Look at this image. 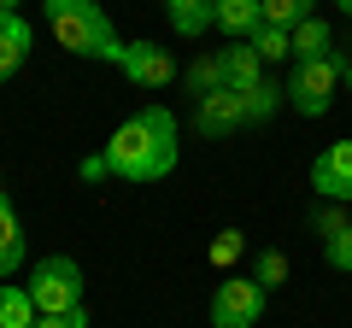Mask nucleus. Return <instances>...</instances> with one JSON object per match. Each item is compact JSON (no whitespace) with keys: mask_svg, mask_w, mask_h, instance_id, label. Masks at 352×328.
<instances>
[{"mask_svg":"<svg viewBox=\"0 0 352 328\" xmlns=\"http://www.w3.org/2000/svg\"><path fill=\"white\" fill-rule=\"evenodd\" d=\"M24 223H18V211H12V200L0 194V281L6 276H18V264H24Z\"/></svg>","mask_w":352,"mask_h":328,"instance_id":"13","label":"nucleus"},{"mask_svg":"<svg viewBox=\"0 0 352 328\" xmlns=\"http://www.w3.org/2000/svg\"><path fill=\"white\" fill-rule=\"evenodd\" d=\"M264 71H270V65L252 53V41H229V47H223V82H229V94H252L264 82Z\"/></svg>","mask_w":352,"mask_h":328,"instance_id":"10","label":"nucleus"},{"mask_svg":"<svg viewBox=\"0 0 352 328\" xmlns=\"http://www.w3.org/2000/svg\"><path fill=\"white\" fill-rule=\"evenodd\" d=\"M329 53H335V24L329 18H305L294 30V65L300 59H329Z\"/></svg>","mask_w":352,"mask_h":328,"instance_id":"14","label":"nucleus"},{"mask_svg":"<svg viewBox=\"0 0 352 328\" xmlns=\"http://www.w3.org/2000/svg\"><path fill=\"white\" fill-rule=\"evenodd\" d=\"M41 311L30 299V288H12V281H0V328H36Z\"/></svg>","mask_w":352,"mask_h":328,"instance_id":"16","label":"nucleus"},{"mask_svg":"<svg viewBox=\"0 0 352 328\" xmlns=\"http://www.w3.org/2000/svg\"><path fill=\"white\" fill-rule=\"evenodd\" d=\"M346 94H352V59H346Z\"/></svg>","mask_w":352,"mask_h":328,"instance_id":"27","label":"nucleus"},{"mask_svg":"<svg viewBox=\"0 0 352 328\" xmlns=\"http://www.w3.org/2000/svg\"><path fill=\"white\" fill-rule=\"evenodd\" d=\"M82 176H88V182H100V176H112V164H106V152H94V159H82Z\"/></svg>","mask_w":352,"mask_h":328,"instance_id":"24","label":"nucleus"},{"mask_svg":"<svg viewBox=\"0 0 352 328\" xmlns=\"http://www.w3.org/2000/svg\"><path fill=\"white\" fill-rule=\"evenodd\" d=\"M182 129H176V112L170 106H141L129 112L124 124L112 129L106 141V164H112V176L124 182H164L182 159Z\"/></svg>","mask_w":352,"mask_h":328,"instance_id":"1","label":"nucleus"},{"mask_svg":"<svg viewBox=\"0 0 352 328\" xmlns=\"http://www.w3.org/2000/svg\"><path fill=\"white\" fill-rule=\"evenodd\" d=\"M30 47H36V30H30V18L6 12V18H0V82H12V76L24 71Z\"/></svg>","mask_w":352,"mask_h":328,"instance_id":"9","label":"nucleus"},{"mask_svg":"<svg viewBox=\"0 0 352 328\" xmlns=\"http://www.w3.org/2000/svg\"><path fill=\"white\" fill-rule=\"evenodd\" d=\"M182 82H188L194 100H206V94H223V89H229V82H223V53H200V59L182 71Z\"/></svg>","mask_w":352,"mask_h":328,"instance_id":"15","label":"nucleus"},{"mask_svg":"<svg viewBox=\"0 0 352 328\" xmlns=\"http://www.w3.org/2000/svg\"><path fill=\"white\" fill-rule=\"evenodd\" d=\"M188 124H194L200 141H223V135H235V129H247V100L229 94V89L223 94H206V100H194Z\"/></svg>","mask_w":352,"mask_h":328,"instance_id":"7","label":"nucleus"},{"mask_svg":"<svg viewBox=\"0 0 352 328\" xmlns=\"http://www.w3.org/2000/svg\"><path fill=\"white\" fill-rule=\"evenodd\" d=\"M241 100H247V124H270V117L288 106V82H270V76H264L258 89L241 94Z\"/></svg>","mask_w":352,"mask_h":328,"instance_id":"17","label":"nucleus"},{"mask_svg":"<svg viewBox=\"0 0 352 328\" xmlns=\"http://www.w3.org/2000/svg\"><path fill=\"white\" fill-rule=\"evenodd\" d=\"M6 12H18V0H0V18H6Z\"/></svg>","mask_w":352,"mask_h":328,"instance_id":"25","label":"nucleus"},{"mask_svg":"<svg viewBox=\"0 0 352 328\" xmlns=\"http://www.w3.org/2000/svg\"><path fill=\"white\" fill-rule=\"evenodd\" d=\"M335 6H340V12H346V18H352V0H335Z\"/></svg>","mask_w":352,"mask_h":328,"instance_id":"26","label":"nucleus"},{"mask_svg":"<svg viewBox=\"0 0 352 328\" xmlns=\"http://www.w3.org/2000/svg\"><path fill=\"white\" fill-rule=\"evenodd\" d=\"M264 305H270V293L252 281V270L223 276L212 288V328H258L264 323Z\"/></svg>","mask_w":352,"mask_h":328,"instance_id":"5","label":"nucleus"},{"mask_svg":"<svg viewBox=\"0 0 352 328\" xmlns=\"http://www.w3.org/2000/svg\"><path fill=\"white\" fill-rule=\"evenodd\" d=\"M288 270H294V264H288V253H282V246H264V253L252 258V281H258L264 293H276L282 281H288Z\"/></svg>","mask_w":352,"mask_h":328,"instance_id":"19","label":"nucleus"},{"mask_svg":"<svg viewBox=\"0 0 352 328\" xmlns=\"http://www.w3.org/2000/svg\"><path fill=\"white\" fill-rule=\"evenodd\" d=\"M311 188L329 205H352V141H329L311 159Z\"/></svg>","mask_w":352,"mask_h":328,"instance_id":"6","label":"nucleus"},{"mask_svg":"<svg viewBox=\"0 0 352 328\" xmlns=\"http://www.w3.org/2000/svg\"><path fill=\"white\" fill-rule=\"evenodd\" d=\"M41 18H47V30L59 36L65 53L124 65V47H129V41H118V30H112V18H106L100 0H41Z\"/></svg>","mask_w":352,"mask_h":328,"instance_id":"2","label":"nucleus"},{"mask_svg":"<svg viewBox=\"0 0 352 328\" xmlns=\"http://www.w3.org/2000/svg\"><path fill=\"white\" fill-rule=\"evenodd\" d=\"M118 71H124L141 94H159L164 82L176 76V59H170V47H153V41H129V47H124V65H118Z\"/></svg>","mask_w":352,"mask_h":328,"instance_id":"8","label":"nucleus"},{"mask_svg":"<svg viewBox=\"0 0 352 328\" xmlns=\"http://www.w3.org/2000/svg\"><path fill=\"white\" fill-rule=\"evenodd\" d=\"M24 288H30V299H36L41 316H65V311H82L88 281H82V264H76V258L53 253V258H41V264H36V276H30Z\"/></svg>","mask_w":352,"mask_h":328,"instance_id":"4","label":"nucleus"},{"mask_svg":"<svg viewBox=\"0 0 352 328\" xmlns=\"http://www.w3.org/2000/svg\"><path fill=\"white\" fill-rule=\"evenodd\" d=\"M252 53H258L264 65H282V59L294 65V30H270V24H264L258 36H252Z\"/></svg>","mask_w":352,"mask_h":328,"instance_id":"20","label":"nucleus"},{"mask_svg":"<svg viewBox=\"0 0 352 328\" xmlns=\"http://www.w3.org/2000/svg\"><path fill=\"white\" fill-rule=\"evenodd\" d=\"M323 264L340 270V276H352V223H340V229L323 235Z\"/></svg>","mask_w":352,"mask_h":328,"instance_id":"21","label":"nucleus"},{"mask_svg":"<svg viewBox=\"0 0 352 328\" xmlns=\"http://www.w3.org/2000/svg\"><path fill=\"white\" fill-rule=\"evenodd\" d=\"M217 30L229 41H252L264 30V0H217Z\"/></svg>","mask_w":352,"mask_h":328,"instance_id":"11","label":"nucleus"},{"mask_svg":"<svg viewBox=\"0 0 352 328\" xmlns=\"http://www.w3.org/2000/svg\"><path fill=\"white\" fill-rule=\"evenodd\" d=\"M346 89V53H329V59H300L288 76V106L294 117H323L335 106V94Z\"/></svg>","mask_w":352,"mask_h":328,"instance_id":"3","label":"nucleus"},{"mask_svg":"<svg viewBox=\"0 0 352 328\" xmlns=\"http://www.w3.org/2000/svg\"><path fill=\"white\" fill-rule=\"evenodd\" d=\"M305 18H317V0H264V24L270 30H300Z\"/></svg>","mask_w":352,"mask_h":328,"instance_id":"18","label":"nucleus"},{"mask_svg":"<svg viewBox=\"0 0 352 328\" xmlns=\"http://www.w3.org/2000/svg\"><path fill=\"white\" fill-rule=\"evenodd\" d=\"M241 246H247V240H241V229H223V235L212 240V264H235Z\"/></svg>","mask_w":352,"mask_h":328,"instance_id":"22","label":"nucleus"},{"mask_svg":"<svg viewBox=\"0 0 352 328\" xmlns=\"http://www.w3.org/2000/svg\"><path fill=\"white\" fill-rule=\"evenodd\" d=\"M36 328H88V305L82 311H65V316H41Z\"/></svg>","mask_w":352,"mask_h":328,"instance_id":"23","label":"nucleus"},{"mask_svg":"<svg viewBox=\"0 0 352 328\" xmlns=\"http://www.w3.org/2000/svg\"><path fill=\"white\" fill-rule=\"evenodd\" d=\"M346 47H352V41H346Z\"/></svg>","mask_w":352,"mask_h":328,"instance_id":"28","label":"nucleus"},{"mask_svg":"<svg viewBox=\"0 0 352 328\" xmlns=\"http://www.w3.org/2000/svg\"><path fill=\"white\" fill-rule=\"evenodd\" d=\"M164 12H170V30L188 36V41H200L206 30H217V0H164Z\"/></svg>","mask_w":352,"mask_h":328,"instance_id":"12","label":"nucleus"}]
</instances>
